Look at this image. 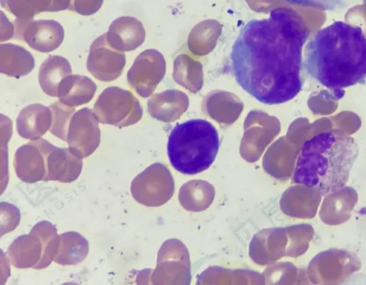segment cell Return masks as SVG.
Segmentation results:
<instances>
[{
    "label": "cell",
    "instance_id": "ac0fdd59",
    "mask_svg": "<svg viewBox=\"0 0 366 285\" xmlns=\"http://www.w3.org/2000/svg\"><path fill=\"white\" fill-rule=\"evenodd\" d=\"M32 54L24 47L6 43L0 44V72L19 78L29 74L34 68Z\"/></svg>",
    "mask_w": 366,
    "mask_h": 285
},
{
    "label": "cell",
    "instance_id": "4fadbf2b",
    "mask_svg": "<svg viewBox=\"0 0 366 285\" xmlns=\"http://www.w3.org/2000/svg\"><path fill=\"white\" fill-rule=\"evenodd\" d=\"M8 256L16 268L43 269L44 246L41 237L31 229L29 234L16 239L8 249Z\"/></svg>",
    "mask_w": 366,
    "mask_h": 285
},
{
    "label": "cell",
    "instance_id": "d4e9b609",
    "mask_svg": "<svg viewBox=\"0 0 366 285\" xmlns=\"http://www.w3.org/2000/svg\"><path fill=\"white\" fill-rule=\"evenodd\" d=\"M288 3L310 6L322 10H332L340 4V0H284Z\"/></svg>",
    "mask_w": 366,
    "mask_h": 285
},
{
    "label": "cell",
    "instance_id": "9a60e30c",
    "mask_svg": "<svg viewBox=\"0 0 366 285\" xmlns=\"http://www.w3.org/2000/svg\"><path fill=\"white\" fill-rule=\"evenodd\" d=\"M51 123L50 108L41 104H32L24 107L19 114L16 130L22 138L37 140L49 131Z\"/></svg>",
    "mask_w": 366,
    "mask_h": 285
},
{
    "label": "cell",
    "instance_id": "2e32d148",
    "mask_svg": "<svg viewBox=\"0 0 366 285\" xmlns=\"http://www.w3.org/2000/svg\"><path fill=\"white\" fill-rule=\"evenodd\" d=\"M82 169V160L71 153L69 148H55L47 159L46 181L70 183L79 177Z\"/></svg>",
    "mask_w": 366,
    "mask_h": 285
},
{
    "label": "cell",
    "instance_id": "603a6c76",
    "mask_svg": "<svg viewBox=\"0 0 366 285\" xmlns=\"http://www.w3.org/2000/svg\"><path fill=\"white\" fill-rule=\"evenodd\" d=\"M52 114V123L49 131L59 139L66 141L70 121L75 109L56 101L49 106Z\"/></svg>",
    "mask_w": 366,
    "mask_h": 285
},
{
    "label": "cell",
    "instance_id": "3957f363",
    "mask_svg": "<svg viewBox=\"0 0 366 285\" xmlns=\"http://www.w3.org/2000/svg\"><path fill=\"white\" fill-rule=\"evenodd\" d=\"M358 153L355 139L342 130L319 132L303 143L292 181L325 196L345 186Z\"/></svg>",
    "mask_w": 366,
    "mask_h": 285
},
{
    "label": "cell",
    "instance_id": "484cf974",
    "mask_svg": "<svg viewBox=\"0 0 366 285\" xmlns=\"http://www.w3.org/2000/svg\"><path fill=\"white\" fill-rule=\"evenodd\" d=\"M14 34V26L4 15V12L1 11V42L10 39Z\"/></svg>",
    "mask_w": 366,
    "mask_h": 285
},
{
    "label": "cell",
    "instance_id": "6da1fadb",
    "mask_svg": "<svg viewBox=\"0 0 366 285\" xmlns=\"http://www.w3.org/2000/svg\"><path fill=\"white\" fill-rule=\"evenodd\" d=\"M310 30L294 9L277 7L240 29L231 51L237 83L258 101L287 102L302 90V49Z\"/></svg>",
    "mask_w": 366,
    "mask_h": 285
},
{
    "label": "cell",
    "instance_id": "5bb4252c",
    "mask_svg": "<svg viewBox=\"0 0 366 285\" xmlns=\"http://www.w3.org/2000/svg\"><path fill=\"white\" fill-rule=\"evenodd\" d=\"M106 34L110 46L122 52L136 49L143 43L145 36L142 23L129 16L114 20Z\"/></svg>",
    "mask_w": 366,
    "mask_h": 285
},
{
    "label": "cell",
    "instance_id": "ba28073f",
    "mask_svg": "<svg viewBox=\"0 0 366 285\" xmlns=\"http://www.w3.org/2000/svg\"><path fill=\"white\" fill-rule=\"evenodd\" d=\"M54 148L55 146L41 138L21 146L14 159L16 176L26 183L46 181L48 156Z\"/></svg>",
    "mask_w": 366,
    "mask_h": 285
},
{
    "label": "cell",
    "instance_id": "9c48e42d",
    "mask_svg": "<svg viewBox=\"0 0 366 285\" xmlns=\"http://www.w3.org/2000/svg\"><path fill=\"white\" fill-rule=\"evenodd\" d=\"M100 140L99 121L93 111L82 108L75 112L69 123L66 139L71 153L81 159L89 156L98 148Z\"/></svg>",
    "mask_w": 366,
    "mask_h": 285
},
{
    "label": "cell",
    "instance_id": "7402d4cb",
    "mask_svg": "<svg viewBox=\"0 0 366 285\" xmlns=\"http://www.w3.org/2000/svg\"><path fill=\"white\" fill-rule=\"evenodd\" d=\"M1 6L19 19H33L44 11H56V0H0Z\"/></svg>",
    "mask_w": 366,
    "mask_h": 285
},
{
    "label": "cell",
    "instance_id": "cb8c5ba5",
    "mask_svg": "<svg viewBox=\"0 0 366 285\" xmlns=\"http://www.w3.org/2000/svg\"><path fill=\"white\" fill-rule=\"evenodd\" d=\"M104 0H69V10L83 16L95 14L101 8Z\"/></svg>",
    "mask_w": 366,
    "mask_h": 285
},
{
    "label": "cell",
    "instance_id": "52a82bcc",
    "mask_svg": "<svg viewBox=\"0 0 366 285\" xmlns=\"http://www.w3.org/2000/svg\"><path fill=\"white\" fill-rule=\"evenodd\" d=\"M15 36L31 49L42 53L51 52L61 44L64 38L62 26L51 19H19L14 22Z\"/></svg>",
    "mask_w": 366,
    "mask_h": 285
},
{
    "label": "cell",
    "instance_id": "8992f818",
    "mask_svg": "<svg viewBox=\"0 0 366 285\" xmlns=\"http://www.w3.org/2000/svg\"><path fill=\"white\" fill-rule=\"evenodd\" d=\"M360 267L361 262L354 253L330 249L312 259L308 266V274L314 284H338Z\"/></svg>",
    "mask_w": 366,
    "mask_h": 285
},
{
    "label": "cell",
    "instance_id": "8fae6325",
    "mask_svg": "<svg viewBox=\"0 0 366 285\" xmlns=\"http://www.w3.org/2000/svg\"><path fill=\"white\" fill-rule=\"evenodd\" d=\"M126 64L124 52L112 48L103 34L91 44L86 61L88 71L97 79L109 82L117 79Z\"/></svg>",
    "mask_w": 366,
    "mask_h": 285
},
{
    "label": "cell",
    "instance_id": "ffe728a7",
    "mask_svg": "<svg viewBox=\"0 0 366 285\" xmlns=\"http://www.w3.org/2000/svg\"><path fill=\"white\" fill-rule=\"evenodd\" d=\"M70 74H72L71 66L66 59L58 55L49 56L39 68V86L46 95L57 97L60 82Z\"/></svg>",
    "mask_w": 366,
    "mask_h": 285
},
{
    "label": "cell",
    "instance_id": "7c38bea8",
    "mask_svg": "<svg viewBox=\"0 0 366 285\" xmlns=\"http://www.w3.org/2000/svg\"><path fill=\"white\" fill-rule=\"evenodd\" d=\"M358 200L357 191L350 186H343L325 195L320 218L328 225H338L347 221Z\"/></svg>",
    "mask_w": 366,
    "mask_h": 285
},
{
    "label": "cell",
    "instance_id": "5b68a950",
    "mask_svg": "<svg viewBox=\"0 0 366 285\" xmlns=\"http://www.w3.org/2000/svg\"><path fill=\"white\" fill-rule=\"evenodd\" d=\"M92 111L99 122L117 127L134 124L142 115L134 95L118 86L106 88L95 101Z\"/></svg>",
    "mask_w": 366,
    "mask_h": 285
},
{
    "label": "cell",
    "instance_id": "277c9868",
    "mask_svg": "<svg viewBox=\"0 0 366 285\" xmlns=\"http://www.w3.org/2000/svg\"><path fill=\"white\" fill-rule=\"evenodd\" d=\"M219 136L214 126L205 119H193L177 124L167 141V155L179 172L194 175L207 169L219 149Z\"/></svg>",
    "mask_w": 366,
    "mask_h": 285
},
{
    "label": "cell",
    "instance_id": "7a4b0ae2",
    "mask_svg": "<svg viewBox=\"0 0 366 285\" xmlns=\"http://www.w3.org/2000/svg\"><path fill=\"white\" fill-rule=\"evenodd\" d=\"M304 66L308 75L336 99L345 88L366 82V36L361 27L337 21L309 41Z\"/></svg>",
    "mask_w": 366,
    "mask_h": 285
},
{
    "label": "cell",
    "instance_id": "44dd1931",
    "mask_svg": "<svg viewBox=\"0 0 366 285\" xmlns=\"http://www.w3.org/2000/svg\"><path fill=\"white\" fill-rule=\"evenodd\" d=\"M89 253V243L80 234L67 231L59 235V244L54 261L61 265L81 262Z\"/></svg>",
    "mask_w": 366,
    "mask_h": 285
},
{
    "label": "cell",
    "instance_id": "e0dca14e",
    "mask_svg": "<svg viewBox=\"0 0 366 285\" xmlns=\"http://www.w3.org/2000/svg\"><path fill=\"white\" fill-rule=\"evenodd\" d=\"M96 84L88 76L70 74L66 76L58 87L59 101L69 106H79L89 103L94 96Z\"/></svg>",
    "mask_w": 366,
    "mask_h": 285
},
{
    "label": "cell",
    "instance_id": "d6986e66",
    "mask_svg": "<svg viewBox=\"0 0 366 285\" xmlns=\"http://www.w3.org/2000/svg\"><path fill=\"white\" fill-rule=\"evenodd\" d=\"M155 58L152 51L142 52L127 72L129 86L142 97H147L153 89L156 76Z\"/></svg>",
    "mask_w": 366,
    "mask_h": 285
},
{
    "label": "cell",
    "instance_id": "30bf717a",
    "mask_svg": "<svg viewBox=\"0 0 366 285\" xmlns=\"http://www.w3.org/2000/svg\"><path fill=\"white\" fill-rule=\"evenodd\" d=\"M169 177L160 164H154L139 174L132 181L131 193L139 203L147 206H158L169 198Z\"/></svg>",
    "mask_w": 366,
    "mask_h": 285
}]
</instances>
